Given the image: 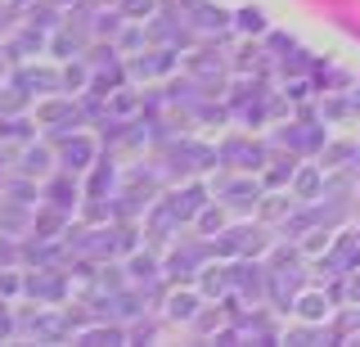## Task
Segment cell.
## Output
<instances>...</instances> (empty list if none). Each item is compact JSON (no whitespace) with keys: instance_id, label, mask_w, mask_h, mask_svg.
Instances as JSON below:
<instances>
[{"instance_id":"obj_1","label":"cell","mask_w":360,"mask_h":347,"mask_svg":"<svg viewBox=\"0 0 360 347\" xmlns=\"http://www.w3.org/2000/svg\"><path fill=\"white\" fill-rule=\"evenodd\" d=\"M90 158H95V144L90 140H68L63 144V172H82V167H90Z\"/></svg>"},{"instance_id":"obj_2","label":"cell","mask_w":360,"mask_h":347,"mask_svg":"<svg viewBox=\"0 0 360 347\" xmlns=\"http://www.w3.org/2000/svg\"><path fill=\"white\" fill-rule=\"evenodd\" d=\"M45 194H50V208L68 212V208L77 203V181H68V176H54V181H50V189H45Z\"/></svg>"},{"instance_id":"obj_3","label":"cell","mask_w":360,"mask_h":347,"mask_svg":"<svg viewBox=\"0 0 360 347\" xmlns=\"http://www.w3.org/2000/svg\"><path fill=\"white\" fill-rule=\"evenodd\" d=\"M45 172H50V149H37V144H32V149L22 153V176L37 181V176H45Z\"/></svg>"},{"instance_id":"obj_4","label":"cell","mask_w":360,"mask_h":347,"mask_svg":"<svg viewBox=\"0 0 360 347\" xmlns=\"http://www.w3.org/2000/svg\"><path fill=\"white\" fill-rule=\"evenodd\" d=\"M194 307H198L194 294H176L172 298V320H189V316H194Z\"/></svg>"},{"instance_id":"obj_5","label":"cell","mask_w":360,"mask_h":347,"mask_svg":"<svg viewBox=\"0 0 360 347\" xmlns=\"http://www.w3.org/2000/svg\"><path fill=\"white\" fill-rule=\"evenodd\" d=\"M63 226V212L54 208V212H41V226H37V239H54V230Z\"/></svg>"},{"instance_id":"obj_6","label":"cell","mask_w":360,"mask_h":347,"mask_svg":"<svg viewBox=\"0 0 360 347\" xmlns=\"http://www.w3.org/2000/svg\"><path fill=\"white\" fill-rule=\"evenodd\" d=\"M72 104H45L41 108V122H72Z\"/></svg>"},{"instance_id":"obj_7","label":"cell","mask_w":360,"mask_h":347,"mask_svg":"<svg viewBox=\"0 0 360 347\" xmlns=\"http://www.w3.org/2000/svg\"><path fill=\"white\" fill-rule=\"evenodd\" d=\"M27 289L37 298H59V279H45V275H37V279H27Z\"/></svg>"},{"instance_id":"obj_8","label":"cell","mask_w":360,"mask_h":347,"mask_svg":"<svg viewBox=\"0 0 360 347\" xmlns=\"http://www.w3.org/2000/svg\"><path fill=\"white\" fill-rule=\"evenodd\" d=\"M82 343H122V329H86Z\"/></svg>"},{"instance_id":"obj_9","label":"cell","mask_w":360,"mask_h":347,"mask_svg":"<svg viewBox=\"0 0 360 347\" xmlns=\"http://www.w3.org/2000/svg\"><path fill=\"white\" fill-rule=\"evenodd\" d=\"M131 275L135 279H153V257H135V262H131Z\"/></svg>"},{"instance_id":"obj_10","label":"cell","mask_w":360,"mask_h":347,"mask_svg":"<svg viewBox=\"0 0 360 347\" xmlns=\"http://www.w3.org/2000/svg\"><path fill=\"white\" fill-rule=\"evenodd\" d=\"M149 9H153V0H122V14H131V18L149 14Z\"/></svg>"},{"instance_id":"obj_11","label":"cell","mask_w":360,"mask_h":347,"mask_svg":"<svg viewBox=\"0 0 360 347\" xmlns=\"http://www.w3.org/2000/svg\"><path fill=\"white\" fill-rule=\"evenodd\" d=\"M9 194H14L18 203H32V198H27V194H32V176H22V181H14V189H9Z\"/></svg>"},{"instance_id":"obj_12","label":"cell","mask_w":360,"mask_h":347,"mask_svg":"<svg viewBox=\"0 0 360 347\" xmlns=\"http://www.w3.org/2000/svg\"><path fill=\"white\" fill-rule=\"evenodd\" d=\"M18 82H22V86L32 91V86H54V77H45V72H22Z\"/></svg>"},{"instance_id":"obj_13","label":"cell","mask_w":360,"mask_h":347,"mask_svg":"<svg viewBox=\"0 0 360 347\" xmlns=\"http://www.w3.org/2000/svg\"><path fill=\"white\" fill-rule=\"evenodd\" d=\"M239 18H243V27H252V32H257V27H266V18H262V14H257V9H243V14H239Z\"/></svg>"},{"instance_id":"obj_14","label":"cell","mask_w":360,"mask_h":347,"mask_svg":"<svg viewBox=\"0 0 360 347\" xmlns=\"http://www.w3.org/2000/svg\"><path fill=\"white\" fill-rule=\"evenodd\" d=\"M320 311H324V302H320V298H307V302H302V316H311V320H315Z\"/></svg>"},{"instance_id":"obj_15","label":"cell","mask_w":360,"mask_h":347,"mask_svg":"<svg viewBox=\"0 0 360 347\" xmlns=\"http://www.w3.org/2000/svg\"><path fill=\"white\" fill-rule=\"evenodd\" d=\"M54 50H59V59H68V50H77L72 37H54Z\"/></svg>"},{"instance_id":"obj_16","label":"cell","mask_w":360,"mask_h":347,"mask_svg":"<svg viewBox=\"0 0 360 347\" xmlns=\"http://www.w3.org/2000/svg\"><path fill=\"white\" fill-rule=\"evenodd\" d=\"M82 77H86V68H68V72H63V82H68V86H77Z\"/></svg>"},{"instance_id":"obj_17","label":"cell","mask_w":360,"mask_h":347,"mask_svg":"<svg viewBox=\"0 0 360 347\" xmlns=\"http://www.w3.org/2000/svg\"><path fill=\"white\" fill-rule=\"evenodd\" d=\"M99 32H108V37H112V32H117V14H104V23H99Z\"/></svg>"},{"instance_id":"obj_18","label":"cell","mask_w":360,"mask_h":347,"mask_svg":"<svg viewBox=\"0 0 360 347\" xmlns=\"http://www.w3.org/2000/svg\"><path fill=\"white\" fill-rule=\"evenodd\" d=\"M0 334H9V311L0 307Z\"/></svg>"},{"instance_id":"obj_19","label":"cell","mask_w":360,"mask_h":347,"mask_svg":"<svg viewBox=\"0 0 360 347\" xmlns=\"http://www.w3.org/2000/svg\"><path fill=\"white\" fill-rule=\"evenodd\" d=\"M0 77H5V59H0Z\"/></svg>"}]
</instances>
